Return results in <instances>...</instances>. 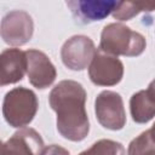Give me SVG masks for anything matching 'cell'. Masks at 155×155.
<instances>
[{"instance_id": "1", "label": "cell", "mask_w": 155, "mask_h": 155, "mask_svg": "<svg viewBox=\"0 0 155 155\" xmlns=\"http://www.w3.org/2000/svg\"><path fill=\"white\" fill-rule=\"evenodd\" d=\"M48 101L57 114L58 132L69 140H82L90 130L85 110L86 91L82 85L73 80H63L52 88Z\"/></svg>"}, {"instance_id": "2", "label": "cell", "mask_w": 155, "mask_h": 155, "mask_svg": "<svg viewBox=\"0 0 155 155\" xmlns=\"http://www.w3.org/2000/svg\"><path fill=\"white\" fill-rule=\"evenodd\" d=\"M145 39L121 23H110L103 28L99 50L111 56H139L145 48Z\"/></svg>"}, {"instance_id": "3", "label": "cell", "mask_w": 155, "mask_h": 155, "mask_svg": "<svg viewBox=\"0 0 155 155\" xmlns=\"http://www.w3.org/2000/svg\"><path fill=\"white\" fill-rule=\"evenodd\" d=\"M38 110L35 93L25 87H16L5 94L2 114L12 127H24L34 119Z\"/></svg>"}, {"instance_id": "4", "label": "cell", "mask_w": 155, "mask_h": 155, "mask_svg": "<svg viewBox=\"0 0 155 155\" xmlns=\"http://www.w3.org/2000/svg\"><path fill=\"white\" fill-rule=\"evenodd\" d=\"M94 110L99 124L113 131L121 130L126 124V114L122 98L113 91L101 92L94 102Z\"/></svg>"}, {"instance_id": "5", "label": "cell", "mask_w": 155, "mask_h": 155, "mask_svg": "<svg viewBox=\"0 0 155 155\" xmlns=\"http://www.w3.org/2000/svg\"><path fill=\"white\" fill-rule=\"evenodd\" d=\"M88 75L96 85L113 86L122 79L124 65L117 57L98 50L90 64Z\"/></svg>"}, {"instance_id": "6", "label": "cell", "mask_w": 155, "mask_h": 155, "mask_svg": "<svg viewBox=\"0 0 155 155\" xmlns=\"http://www.w3.org/2000/svg\"><path fill=\"white\" fill-rule=\"evenodd\" d=\"M33 19L22 10L8 12L1 21V38L6 44L21 46L28 42L33 35Z\"/></svg>"}, {"instance_id": "7", "label": "cell", "mask_w": 155, "mask_h": 155, "mask_svg": "<svg viewBox=\"0 0 155 155\" xmlns=\"http://www.w3.org/2000/svg\"><path fill=\"white\" fill-rule=\"evenodd\" d=\"M96 52L94 44L90 38L75 35L64 42L61 56L65 67L71 70H82L92 62Z\"/></svg>"}, {"instance_id": "8", "label": "cell", "mask_w": 155, "mask_h": 155, "mask_svg": "<svg viewBox=\"0 0 155 155\" xmlns=\"http://www.w3.org/2000/svg\"><path fill=\"white\" fill-rule=\"evenodd\" d=\"M119 1L110 0H74L67 1L76 22L81 24L102 21L114 12Z\"/></svg>"}, {"instance_id": "9", "label": "cell", "mask_w": 155, "mask_h": 155, "mask_svg": "<svg viewBox=\"0 0 155 155\" xmlns=\"http://www.w3.org/2000/svg\"><path fill=\"white\" fill-rule=\"evenodd\" d=\"M27 56V74L29 81L36 88L48 87L56 79V69L48 57L38 50L25 51Z\"/></svg>"}, {"instance_id": "10", "label": "cell", "mask_w": 155, "mask_h": 155, "mask_svg": "<svg viewBox=\"0 0 155 155\" xmlns=\"http://www.w3.org/2000/svg\"><path fill=\"white\" fill-rule=\"evenodd\" d=\"M44 149L41 136L33 128H23L1 147V155H40Z\"/></svg>"}, {"instance_id": "11", "label": "cell", "mask_w": 155, "mask_h": 155, "mask_svg": "<svg viewBox=\"0 0 155 155\" xmlns=\"http://www.w3.org/2000/svg\"><path fill=\"white\" fill-rule=\"evenodd\" d=\"M27 56L19 48H7L0 56V84L1 86L15 84L23 79L27 71Z\"/></svg>"}, {"instance_id": "12", "label": "cell", "mask_w": 155, "mask_h": 155, "mask_svg": "<svg viewBox=\"0 0 155 155\" xmlns=\"http://www.w3.org/2000/svg\"><path fill=\"white\" fill-rule=\"evenodd\" d=\"M130 109L132 119L136 122L145 124L155 116V99L147 90H142L131 97Z\"/></svg>"}, {"instance_id": "13", "label": "cell", "mask_w": 155, "mask_h": 155, "mask_svg": "<svg viewBox=\"0 0 155 155\" xmlns=\"http://www.w3.org/2000/svg\"><path fill=\"white\" fill-rule=\"evenodd\" d=\"M155 10V1H119L113 16L119 21H130L140 12Z\"/></svg>"}, {"instance_id": "14", "label": "cell", "mask_w": 155, "mask_h": 155, "mask_svg": "<svg viewBox=\"0 0 155 155\" xmlns=\"http://www.w3.org/2000/svg\"><path fill=\"white\" fill-rule=\"evenodd\" d=\"M79 155H125V149L119 142L101 139Z\"/></svg>"}, {"instance_id": "15", "label": "cell", "mask_w": 155, "mask_h": 155, "mask_svg": "<svg viewBox=\"0 0 155 155\" xmlns=\"http://www.w3.org/2000/svg\"><path fill=\"white\" fill-rule=\"evenodd\" d=\"M127 155H155V142L151 139L149 130L142 132L130 143Z\"/></svg>"}, {"instance_id": "16", "label": "cell", "mask_w": 155, "mask_h": 155, "mask_svg": "<svg viewBox=\"0 0 155 155\" xmlns=\"http://www.w3.org/2000/svg\"><path fill=\"white\" fill-rule=\"evenodd\" d=\"M40 155H69V151L65 150L64 148L59 147V145L52 144V145H48V147L44 148L41 150Z\"/></svg>"}, {"instance_id": "17", "label": "cell", "mask_w": 155, "mask_h": 155, "mask_svg": "<svg viewBox=\"0 0 155 155\" xmlns=\"http://www.w3.org/2000/svg\"><path fill=\"white\" fill-rule=\"evenodd\" d=\"M147 91H148V93L155 99V80L151 81V84L149 85V87L147 88Z\"/></svg>"}, {"instance_id": "18", "label": "cell", "mask_w": 155, "mask_h": 155, "mask_svg": "<svg viewBox=\"0 0 155 155\" xmlns=\"http://www.w3.org/2000/svg\"><path fill=\"white\" fill-rule=\"evenodd\" d=\"M149 133H150V137H151V139L155 142V124L151 126V128L149 130Z\"/></svg>"}]
</instances>
